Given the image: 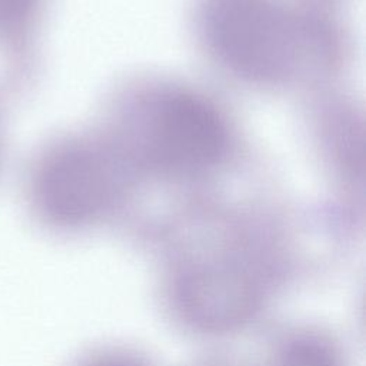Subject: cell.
<instances>
[{
	"label": "cell",
	"mask_w": 366,
	"mask_h": 366,
	"mask_svg": "<svg viewBox=\"0 0 366 366\" xmlns=\"http://www.w3.org/2000/svg\"><path fill=\"white\" fill-rule=\"evenodd\" d=\"M114 186L97 149L77 139L41 149L24 176V199L31 216L54 230L92 223L110 204Z\"/></svg>",
	"instance_id": "1"
},
{
	"label": "cell",
	"mask_w": 366,
	"mask_h": 366,
	"mask_svg": "<svg viewBox=\"0 0 366 366\" xmlns=\"http://www.w3.org/2000/svg\"><path fill=\"white\" fill-rule=\"evenodd\" d=\"M266 289L267 269L230 256L189 260L172 277V300L180 317L210 333L249 322L260 309Z\"/></svg>",
	"instance_id": "2"
},
{
	"label": "cell",
	"mask_w": 366,
	"mask_h": 366,
	"mask_svg": "<svg viewBox=\"0 0 366 366\" xmlns=\"http://www.w3.org/2000/svg\"><path fill=\"white\" fill-rule=\"evenodd\" d=\"M227 146L224 123L199 96L173 93L159 102L149 123V152L154 162L192 173L220 160Z\"/></svg>",
	"instance_id": "3"
},
{
	"label": "cell",
	"mask_w": 366,
	"mask_h": 366,
	"mask_svg": "<svg viewBox=\"0 0 366 366\" xmlns=\"http://www.w3.org/2000/svg\"><path fill=\"white\" fill-rule=\"evenodd\" d=\"M286 20L254 1L224 6L213 24L220 53L240 71L273 77L280 74L293 56V34Z\"/></svg>",
	"instance_id": "4"
},
{
	"label": "cell",
	"mask_w": 366,
	"mask_h": 366,
	"mask_svg": "<svg viewBox=\"0 0 366 366\" xmlns=\"http://www.w3.org/2000/svg\"><path fill=\"white\" fill-rule=\"evenodd\" d=\"M270 366H342V362L327 339L303 332L287 337L277 347Z\"/></svg>",
	"instance_id": "5"
},
{
	"label": "cell",
	"mask_w": 366,
	"mask_h": 366,
	"mask_svg": "<svg viewBox=\"0 0 366 366\" xmlns=\"http://www.w3.org/2000/svg\"><path fill=\"white\" fill-rule=\"evenodd\" d=\"M44 0H0V39L30 41Z\"/></svg>",
	"instance_id": "6"
},
{
	"label": "cell",
	"mask_w": 366,
	"mask_h": 366,
	"mask_svg": "<svg viewBox=\"0 0 366 366\" xmlns=\"http://www.w3.org/2000/svg\"><path fill=\"white\" fill-rule=\"evenodd\" d=\"M79 366H144L137 359L123 353H106L100 356H93Z\"/></svg>",
	"instance_id": "7"
},
{
	"label": "cell",
	"mask_w": 366,
	"mask_h": 366,
	"mask_svg": "<svg viewBox=\"0 0 366 366\" xmlns=\"http://www.w3.org/2000/svg\"><path fill=\"white\" fill-rule=\"evenodd\" d=\"M3 113L4 109L0 107V170L4 159V127H3Z\"/></svg>",
	"instance_id": "8"
}]
</instances>
